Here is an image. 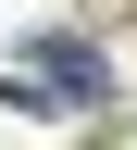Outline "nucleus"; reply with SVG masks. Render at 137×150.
<instances>
[{
    "mask_svg": "<svg viewBox=\"0 0 137 150\" xmlns=\"http://www.w3.org/2000/svg\"><path fill=\"white\" fill-rule=\"evenodd\" d=\"M25 63L50 75V88H37V100H100V50H87V38H37Z\"/></svg>",
    "mask_w": 137,
    "mask_h": 150,
    "instance_id": "obj_1",
    "label": "nucleus"
}]
</instances>
